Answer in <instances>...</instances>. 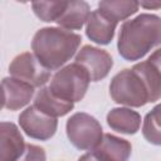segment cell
Returning <instances> with one entry per match:
<instances>
[{
  "instance_id": "14",
  "label": "cell",
  "mask_w": 161,
  "mask_h": 161,
  "mask_svg": "<svg viewBox=\"0 0 161 161\" xmlns=\"http://www.w3.org/2000/svg\"><path fill=\"white\" fill-rule=\"evenodd\" d=\"M107 123L116 132L125 135H135L140 130L141 116L138 112L131 108L117 107L112 108L107 113Z\"/></svg>"
},
{
  "instance_id": "9",
  "label": "cell",
  "mask_w": 161,
  "mask_h": 161,
  "mask_svg": "<svg viewBox=\"0 0 161 161\" xmlns=\"http://www.w3.org/2000/svg\"><path fill=\"white\" fill-rule=\"evenodd\" d=\"M132 69L143 80L148 92V103L161 98V48L155 50L145 62H140Z\"/></svg>"
},
{
  "instance_id": "19",
  "label": "cell",
  "mask_w": 161,
  "mask_h": 161,
  "mask_svg": "<svg viewBox=\"0 0 161 161\" xmlns=\"http://www.w3.org/2000/svg\"><path fill=\"white\" fill-rule=\"evenodd\" d=\"M68 1H34L31 3V8L34 14L45 23L55 21L60 18L63 11L65 10Z\"/></svg>"
},
{
  "instance_id": "2",
  "label": "cell",
  "mask_w": 161,
  "mask_h": 161,
  "mask_svg": "<svg viewBox=\"0 0 161 161\" xmlns=\"http://www.w3.org/2000/svg\"><path fill=\"white\" fill-rule=\"evenodd\" d=\"M82 36L70 30L57 26L39 29L31 40L33 54L48 69L57 70L64 65L78 50Z\"/></svg>"
},
{
  "instance_id": "4",
  "label": "cell",
  "mask_w": 161,
  "mask_h": 161,
  "mask_svg": "<svg viewBox=\"0 0 161 161\" xmlns=\"http://www.w3.org/2000/svg\"><path fill=\"white\" fill-rule=\"evenodd\" d=\"M109 94L116 103L128 107H142L148 103L147 88L132 68L123 69L112 78Z\"/></svg>"
},
{
  "instance_id": "15",
  "label": "cell",
  "mask_w": 161,
  "mask_h": 161,
  "mask_svg": "<svg viewBox=\"0 0 161 161\" xmlns=\"http://www.w3.org/2000/svg\"><path fill=\"white\" fill-rule=\"evenodd\" d=\"M33 106H35L43 113L57 118V117H62L69 113L73 109L74 103L58 98L50 92L49 87H42L34 98Z\"/></svg>"
},
{
  "instance_id": "13",
  "label": "cell",
  "mask_w": 161,
  "mask_h": 161,
  "mask_svg": "<svg viewBox=\"0 0 161 161\" xmlns=\"http://www.w3.org/2000/svg\"><path fill=\"white\" fill-rule=\"evenodd\" d=\"M117 23L107 18L103 13H101L98 9L93 10L88 18L86 34L87 36L101 45H107L112 42L114 36Z\"/></svg>"
},
{
  "instance_id": "17",
  "label": "cell",
  "mask_w": 161,
  "mask_h": 161,
  "mask_svg": "<svg viewBox=\"0 0 161 161\" xmlns=\"http://www.w3.org/2000/svg\"><path fill=\"white\" fill-rule=\"evenodd\" d=\"M138 6L140 3L133 0H107L98 3V10L117 24L118 21L136 14Z\"/></svg>"
},
{
  "instance_id": "20",
  "label": "cell",
  "mask_w": 161,
  "mask_h": 161,
  "mask_svg": "<svg viewBox=\"0 0 161 161\" xmlns=\"http://www.w3.org/2000/svg\"><path fill=\"white\" fill-rule=\"evenodd\" d=\"M18 161H47V155L43 147L26 143L25 151Z\"/></svg>"
},
{
  "instance_id": "16",
  "label": "cell",
  "mask_w": 161,
  "mask_h": 161,
  "mask_svg": "<svg viewBox=\"0 0 161 161\" xmlns=\"http://www.w3.org/2000/svg\"><path fill=\"white\" fill-rule=\"evenodd\" d=\"M91 15L89 4L83 0L68 1V5L60 18L57 20L59 28L65 30H79L88 21Z\"/></svg>"
},
{
  "instance_id": "21",
  "label": "cell",
  "mask_w": 161,
  "mask_h": 161,
  "mask_svg": "<svg viewBox=\"0 0 161 161\" xmlns=\"http://www.w3.org/2000/svg\"><path fill=\"white\" fill-rule=\"evenodd\" d=\"M78 161H101L92 151H89V152H87V153H84V155H82L80 157H79V160Z\"/></svg>"
},
{
  "instance_id": "12",
  "label": "cell",
  "mask_w": 161,
  "mask_h": 161,
  "mask_svg": "<svg viewBox=\"0 0 161 161\" xmlns=\"http://www.w3.org/2000/svg\"><path fill=\"white\" fill-rule=\"evenodd\" d=\"M92 152L101 161H128L132 146L125 138L104 133L102 141L94 150H92Z\"/></svg>"
},
{
  "instance_id": "7",
  "label": "cell",
  "mask_w": 161,
  "mask_h": 161,
  "mask_svg": "<svg viewBox=\"0 0 161 161\" xmlns=\"http://www.w3.org/2000/svg\"><path fill=\"white\" fill-rule=\"evenodd\" d=\"M19 125L30 138L47 141L54 136L58 127V119L43 113L35 106H30L20 113Z\"/></svg>"
},
{
  "instance_id": "1",
  "label": "cell",
  "mask_w": 161,
  "mask_h": 161,
  "mask_svg": "<svg viewBox=\"0 0 161 161\" xmlns=\"http://www.w3.org/2000/svg\"><path fill=\"white\" fill-rule=\"evenodd\" d=\"M161 44V18L155 14H140L121 25L117 48L128 60H140L152 48Z\"/></svg>"
},
{
  "instance_id": "22",
  "label": "cell",
  "mask_w": 161,
  "mask_h": 161,
  "mask_svg": "<svg viewBox=\"0 0 161 161\" xmlns=\"http://www.w3.org/2000/svg\"><path fill=\"white\" fill-rule=\"evenodd\" d=\"M140 5L141 6H143V8H146V9H158V8H161V3H146V1H143V3H140Z\"/></svg>"
},
{
  "instance_id": "10",
  "label": "cell",
  "mask_w": 161,
  "mask_h": 161,
  "mask_svg": "<svg viewBox=\"0 0 161 161\" xmlns=\"http://www.w3.org/2000/svg\"><path fill=\"white\" fill-rule=\"evenodd\" d=\"M4 99H3V107L10 111H16L26 106L33 96H34V87L16 79L14 77H6L1 82Z\"/></svg>"
},
{
  "instance_id": "11",
  "label": "cell",
  "mask_w": 161,
  "mask_h": 161,
  "mask_svg": "<svg viewBox=\"0 0 161 161\" xmlns=\"http://www.w3.org/2000/svg\"><path fill=\"white\" fill-rule=\"evenodd\" d=\"M26 143L23 135L11 122L0 125V161H18L24 153Z\"/></svg>"
},
{
  "instance_id": "18",
  "label": "cell",
  "mask_w": 161,
  "mask_h": 161,
  "mask_svg": "<svg viewBox=\"0 0 161 161\" xmlns=\"http://www.w3.org/2000/svg\"><path fill=\"white\" fill-rule=\"evenodd\" d=\"M142 135L147 142L161 146V103L156 104L145 116Z\"/></svg>"
},
{
  "instance_id": "6",
  "label": "cell",
  "mask_w": 161,
  "mask_h": 161,
  "mask_svg": "<svg viewBox=\"0 0 161 161\" xmlns=\"http://www.w3.org/2000/svg\"><path fill=\"white\" fill-rule=\"evenodd\" d=\"M9 73L11 77L23 80L34 88L43 87L50 78V70H48L36 57L29 52L21 53L11 60Z\"/></svg>"
},
{
  "instance_id": "8",
  "label": "cell",
  "mask_w": 161,
  "mask_h": 161,
  "mask_svg": "<svg viewBox=\"0 0 161 161\" xmlns=\"http://www.w3.org/2000/svg\"><path fill=\"white\" fill-rule=\"evenodd\" d=\"M75 63L80 64L89 74L91 82H98L106 78L113 67L111 54L101 48L84 45L75 55Z\"/></svg>"
},
{
  "instance_id": "3",
  "label": "cell",
  "mask_w": 161,
  "mask_h": 161,
  "mask_svg": "<svg viewBox=\"0 0 161 161\" xmlns=\"http://www.w3.org/2000/svg\"><path fill=\"white\" fill-rule=\"evenodd\" d=\"M91 78L87 70L78 63L68 64L60 68L52 78L48 86L50 92L58 98L75 103L86 96Z\"/></svg>"
},
{
  "instance_id": "5",
  "label": "cell",
  "mask_w": 161,
  "mask_h": 161,
  "mask_svg": "<svg viewBox=\"0 0 161 161\" xmlns=\"http://www.w3.org/2000/svg\"><path fill=\"white\" fill-rule=\"evenodd\" d=\"M65 131L69 142L82 151L94 150L104 135L101 123L86 112H77L70 116L67 121Z\"/></svg>"
}]
</instances>
